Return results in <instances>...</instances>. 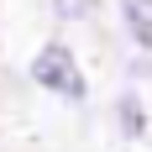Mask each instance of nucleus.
Listing matches in <instances>:
<instances>
[{"instance_id": "nucleus-1", "label": "nucleus", "mask_w": 152, "mask_h": 152, "mask_svg": "<svg viewBox=\"0 0 152 152\" xmlns=\"http://www.w3.org/2000/svg\"><path fill=\"white\" fill-rule=\"evenodd\" d=\"M31 79L42 84V89H53V94H63V100H84L89 94V84H84V74H79V63H74V53L63 42H47L37 58H31Z\"/></svg>"}, {"instance_id": "nucleus-3", "label": "nucleus", "mask_w": 152, "mask_h": 152, "mask_svg": "<svg viewBox=\"0 0 152 152\" xmlns=\"http://www.w3.org/2000/svg\"><path fill=\"white\" fill-rule=\"evenodd\" d=\"M94 5H100V0H53V16H63V21H84V16H94Z\"/></svg>"}, {"instance_id": "nucleus-2", "label": "nucleus", "mask_w": 152, "mask_h": 152, "mask_svg": "<svg viewBox=\"0 0 152 152\" xmlns=\"http://www.w3.org/2000/svg\"><path fill=\"white\" fill-rule=\"evenodd\" d=\"M126 26L142 47H152V0H126Z\"/></svg>"}]
</instances>
